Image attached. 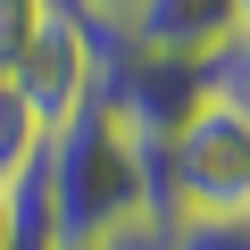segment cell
<instances>
[{
	"instance_id": "cell-7",
	"label": "cell",
	"mask_w": 250,
	"mask_h": 250,
	"mask_svg": "<svg viewBox=\"0 0 250 250\" xmlns=\"http://www.w3.org/2000/svg\"><path fill=\"white\" fill-rule=\"evenodd\" d=\"M50 9L59 0H0V83L17 75V59L34 50V34L50 25Z\"/></svg>"
},
{
	"instance_id": "cell-12",
	"label": "cell",
	"mask_w": 250,
	"mask_h": 250,
	"mask_svg": "<svg viewBox=\"0 0 250 250\" xmlns=\"http://www.w3.org/2000/svg\"><path fill=\"white\" fill-rule=\"evenodd\" d=\"M242 25H250V0H242Z\"/></svg>"
},
{
	"instance_id": "cell-13",
	"label": "cell",
	"mask_w": 250,
	"mask_h": 250,
	"mask_svg": "<svg viewBox=\"0 0 250 250\" xmlns=\"http://www.w3.org/2000/svg\"><path fill=\"white\" fill-rule=\"evenodd\" d=\"M242 217H250V208H242Z\"/></svg>"
},
{
	"instance_id": "cell-4",
	"label": "cell",
	"mask_w": 250,
	"mask_h": 250,
	"mask_svg": "<svg viewBox=\"0 0 250 250\" xmlns=\"http://www.w3.org/2000/svg\"><path fill=\"white\" fill-rule=\"evenodd\" d=\"M100 75H108V34L59 0V9H50V25L34 34V50L17 59L9 92L25 100V117L42 125V134H59L67 117H83V108L100 100Z\"/></svg>"
},
{
	"instance_id": "cell-1",
	"label": "cell",
	"mask_w": 250,
	"mask_h": 250,
	"mask_svg": "<svg viewBox=\"0 0 250 250\" xmlns=\"http://www.w3.org/2000/svg\"><path fill=\"white\" fill-rule=\"evenodd\" d=\"M42 192H50V242L59 250H100L108 233L159 217V167L125 125L92 100L42 142Z\"/></svg>"
},
{
	"instance_id": "cell-5",
	"label": "cell",
	"mask_w": 250,
	"mask_h": 250,
	"mask_svg": "<svg viewBox=\"0 0 250 250\" xmlns=\"http://www.w3.org/2000/svg\"><path fill=\"white\" fill-rule=\"evenodd\" d=\"M108 42L125 50H150V59H192V67H217L233 42H242V0H134Z\"/></svg>"
},
{
	"instance_id": "cell-11",
	"label": "cell",
	"mask_w": 250,
	"mask_h": 250,
	"mask_svg": "<svg viewBox=\"0 0 250 250\" xmlns=\"http://www.w3.org/2000/svg\"><path fill=\"white\" fill-rule=\"evenodd\" d=\"M67 9H75V17H92V25H100V34H108V25H117V17H125V9H134V0H67Z\"/></svg>"
},
{
	"instance_id": "cell-10",
	"label": "cell",
	"mask_w": 250,
	"mask_h": 250,
	"mask_svg": "<svg viewBox=\"0 0 250 250\" xmlns=\"http://www.w3.org/2000/svg\"><path fill=\"white\" fill-rule=\"evenodd\" d=\"M0 250H25V200H17V184H0Z\"/></svg>"
},
{
	"instance_id": "cell-2",
	"label": "cell",
	"mask_w": 250,
	"mask_h": 250,
	"mask_svg": "<svg viewBox=\"0 0 250 250\" xmlns=\"http://www.w3.org/2000/svg\"><path fill=\"white\" fill-rule=\"evenodd\" d=\"M159 167V217H242L250 208V117L233 100H208L184 134L150 159Z\"/></svg>"
},
{
	"instance_id": "cell-3",
	"label": "cell",
	"mask_w": 250,
	"mask_h": 250,
	"mask_svg": "<svg viewBox=\"0 0 250 250\" xmlns=\"http://www.w3.org/2000/svg\"><path fill=\"white\" fill-rule=\"evenodd\" d=\"M217 100V67H192V59H150V50H125L108 42V75H100V108L134 134L150 159L184 134V125Z\"/></svg>"
},
{
	"instance_id": "cell-6",
	"label": "cell",
	"mask_w": 250,
	"mask_h": 250,
	"mask_svg": "<svg viewBox=\"0 0 250 250\" xmlns=\"http://www.w3.org/2000/svg\"><path fill=\"white\" fill-rule=\"evenodd\" d=\"M42 142H50V134L25 117V100H17V92L0 83V184H25V175H34V159H42Z\"/></svg>"
},
{
	"instance_id": "cell-8",
	"label": "cell",
	"mask_w": 250,
	"mask_h": 250,
	"mask_svg": "<svg viewBox=\"0 0 250 250\" xmlns=\"http://www.w3.org/2000/svg\"><path fill=\"white\" fill-rule=\"evenodd\" d=\"M167 250H250V217H175Z\"/></svg>"
},
{
	"instance_id": "cell-9",
	"label": "cell",
	"mask_w": 250,
	"mask_h": 250,
	"mask_svg": "<svg viewBox=\"0 0 250 250\" xmlns=\"http://www.w3.org/2000/svg\"><path fill=\"white\" fill-rule=\"evenodd\" d=\"M100 250H167V217H142V225H125V233H108Z\"/></svg>"
}]
</instances>
